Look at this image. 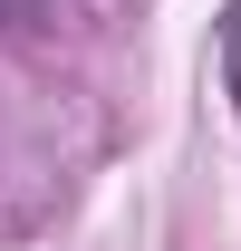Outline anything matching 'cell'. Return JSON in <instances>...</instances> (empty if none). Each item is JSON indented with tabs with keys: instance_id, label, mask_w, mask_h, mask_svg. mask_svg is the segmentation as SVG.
<instances>
[{
	"instance_id": "6da1fadb",
	"label": "cell",
	"mask_w": 241,
	"mask_h": 251,
	"mask_svg": "<svg viewBox=\"0 0 241 251\" xmlns=\"http://www.w3.org/2000/svg\"><path fill=\"white\" fill-rule=\"evenodd\" d=\"M222 87H232V106H241V0L222 10Z\"/></svg>"
}]
</instances>
